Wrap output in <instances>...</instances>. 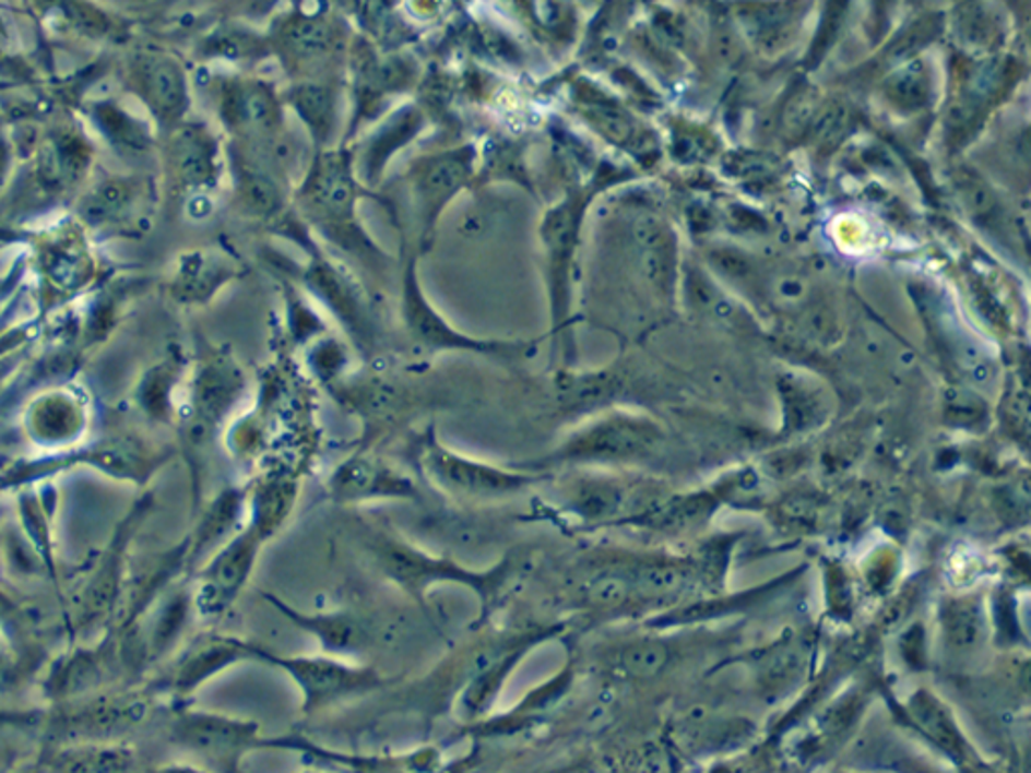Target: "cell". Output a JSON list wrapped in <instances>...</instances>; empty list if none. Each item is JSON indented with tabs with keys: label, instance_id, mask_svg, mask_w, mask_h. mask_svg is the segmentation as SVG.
<instances>
[{
	"label": "cell",
	"instance_id": "cell-8",
	"mask_svg": "<svg viewBox=\"0 0 1031 773\" xmlns=\"http://www.w3.org/2000/svg\"><path fill=\"white\" fill-rule=\"evenodd\" d=\"M560 631L562 625H530L522 629L514 643L506 646L498 657L491 658L484 669L477 670L455 693L458 715L470 725L484 722L502 697L503 687L514 675L518 665L529 657L538 644L555 639Z\"/></svg>",
	"mask_w": 1031,
	"mask_h": 773
},
{
	"label": "cell",
	"instance_id": "cell-2",
	"mask_svg": "<svg viewBox=\"0 0 1031 773\" xmlns=\"http://www.w3.org/2000/svg\"><path fill=\"white\" fill-rule=\"evenodd\" d=\"M415 465L427 481L460 500L491 502L512 498L544 481L548 474L522 465H498L451 450L434 429H426L413 443Z\"/></svg>",
	"mask_w": 1031,
	"mask_h": 773
},
{
	"label": "cell",
	"instance_id": "cell-4",
	"mask_svg": "<svg viewBox=\"0 0 1031 773\" xmlns=\"http://www.w3.org/2000/svg\"><path fill=\"white\" fill-rule=\"evenodd\" d=\"M657 441V429L647 421L629 417H608L580 429L542 460L518 465L548 474V469L556 465L629 462L653 453Z\"/></svg>",
	"mask_w": 1031,
	"mask_h": 773
},
{
	"label": "cell",
	"instance_id": "cell-6",
	"mask_svg": "<svg viewBox=\"0 0 1031 773\" xmlns=\"http://www.w3.org/2000/svg\"><path fill=\"white\" fill-rule=\"evenodd\" d=\"M264 542L269 538L248 522L220 546L200 576L198 606L202 615L220 617L236 603L257 568Z\"/></svg>",
	"mask_w": 1031,
	"mask_h": 773
},
{
	"label": "cell",
	"instance_id": "cell-3",
	"mask_svg": "<svg viewBox=\"0 0 1031 773\" xmlns=\"http://www.w3.org/2000/svg\"><path fill=\"white\" fill-rule=\"evenodd\" d=\"M254 663L283 670L300 693V713L315 715L353 697L369 695L393 683L371 665L351 663L333 655H281L254 644Z\"/></svg>",
	"mask_w": 1031,
	"mask_h": 773
},
{
	"label": "cell",
	"instance_id": "cell-22",
	"mask_svg": "<svg viewBox=\"0 0 1031 773\" xmlns=\"http://www.w3.org/2000/svg\"><path fill=\"white\" fill-rule=\"evenodd\" d=\"M667 663V649L659 643H635L620 653V665L635 677H653Z\"/></svg>",
	"mask_w": 1031,
	"mask_h": 773
},
{
	"label": "cell",
	"instance_id": "cell-15",
	"mask_svg": "<svg viewBox=\"0 0 1031 773\" xmlns=\"http://www.w3.org/2000/svg\"><path fill=\"white\" fill-rule=\"evenodd\" d=\"M623 493L619 486L605 479L582 477L567 493L568 510L582 520H606L619 512Z\"/></svg>",
	"mask_w": 1031,
	"mask_h": 773
},
{
	"label": "cell",
	"instance_id": "cell-17",
	"mask_svg": "<svg viewBox=\"0 0 1031 773\" xmlns=\"http://www.w3.org/2000/svg\"><path fill=\"white\" fill-rule=\"evenodd\" d=\"M556 389H558V403L565 412H584L613 400L620 389V383L615 374H582V377H567L565 381L556 385Z\"/></svg>",
	"mask_w": 1031,
	"mask_h": 773
},
{
	"label": "cell",
	"instance_id": "cell-1",
	"mask_svg": "<svg viewBox=\"0 0 1031 773\" xmlns=\"http://www.w3.org/2000/svg\"><path fill=\"white\" fill-rule=\"evenodd\" d=\"M367 550L374 556L379 572L391 580L401 593L417 603H426L436 586H462L474 594L479 606L477 625L490 619L502 603L503 594L514 584L529 560L518 552L503 555L494 567L467 568L446 556L431 555L398 534L377 532Z\"/></svg>",
	"mask_w": 1031,
	"mask_h": 773
},
{
	"label": "cell",
	"instance_id": "cell-28",
	"mask_svg": "<svg viewBox=\"0 0 1031 773\" xmlns=\"http://www.w3.org/2000/svg\"><path fill=\"white\" fill-rule=\"evenodd\" d=\"M782 518L786 520L792 528H808L816 520V510H814L813 502L798 498V500H790V502L784 503Z\"/></svg>",
	"mask_w": 1031,
	"mask_h": 773
},
{
	"label": "cell",
	"instance_id": "cell-14",
	"mask_svg": "<svg viewBox=\"0 0 1031 773\" xmlns=\"http://www.w3.org/2000/svg\"><path fill=\"white\" fill-rule=\"evenodd\" d=\"M631 572L617 567L594 568L580 579V600L596 610H615L631 598Z\"/></svg>",
	"mask_w": 1031,
	"mask_h": 773
},
{
	"label": "cell",
	"instance_id": "cell-24",
	"mask_svg": "<svg viewBox=\"0 0 1031 773\" xmlns=\"http://www.w3.org/2000/svg\"><path fill=\"white\" fill-rule=\"evenodd\" d=\"M890 99L904 107V109H915L925 104L927 99L928 85L927 79L923 75L921 67H909L901 73H897L890 79L889 83Z\"/></svg>",
	"mask_w": 1031,
	"mask_h": 773
},
{
	"label": "cell",
	"instance_id": "cell-26",
	"mask_svg": "<svg viewBox=\"0 0 1031 773\" xmlns=\"http://www.w3.org/2000/svg\"><path fill=\"white\" fill-rule=\"evenodd\" d=\"M846 7H849V0H828L825 21H822L820 33H818L816 43H814V55L820 57V55L826 51V47L832 43L834 35L838 33V28H840V23H842V19H844V13H846Z\"/></svg>",
	"mask_w": 1031,
	"mask_h": 773
},
{
	"label": "cell",
	"instance_id": "cell-7",
	"mask_svg": "<svg viewBox=\"0 0 1031 773\" xmlns=\"http://www.w3.org/2000/svg\"><path fill=\"white\" fill-rule=\"evenodd\" d=\"M403 319H405V326L413 343L426 348L427 353L462 350V353H476V355L496 357V359H520L532 353V343L474 338V336L455 331L451 324L443 321L441 314L427 305L426 298L419 293L413 278H407V284H405Z\"/></svg>",
	"mask_w": 1031,
	"mask_h": 773
},
{
	"label": "cell",
	"instance_id": "cell-10",
	"mask_svg": "<svg viewBox=\"0 0 1031 773\" xmlns=\"http://www.w3.org/2000/svg\"><path fill=\"white\" fill-rule=\"evenodd\" d=\"M262 598L274 606L281 617L295 625L298 631L307 632L312 637L319 651L333 657H357L371 643V629L365 620L351 610H333V613H305L293 605L284 603L276 594L262 593Z\"/></svg>",
	"mask_w": 1031,
	"mask_h": 773
},
{
	"label": "cell",
	"instance_id": "cell-5",
	"mask_svg": "<svg viewBox=\"0 0 1031 773\" xmlns=\"http://www.w3.org/2000/svg\"><path fill=\"white\" fill-rule=\"evenodd\" d=\"M176 739L186 749L210 761L216 770L234 772L248 753L276 749L279 737H262L260 725L218 713H188L176 725Z\"/></svg>",
	"mask_w": 1031,
	"mask_h": 773
},
{
	"label": "cell",
	"instance_id": "cell-20",
	"mask_svg": "<svg viewBox=\"0 0 1031 773\" xmlns=\"http://www.w3.org/2000/svg\"><path fill=\"white\" fill-rule=\"evenodd\" d=\"M631 572L632 584L647 596H669L679 593L687 582V572L679 564L655 562L641 564Z\"/></svg>",
	"mask_w": 1031,
	"mask_h": 773
},
{
	"label": "cell",
	"instance_id": "cell-25",
	"mask_svg": "<svg viewBox=\"0 0 1031 773\" xmlns=\"http://www.w3.org/2000/svg\"><path fill=\"white\" fill-rule=\"evenodd\" d=\"M846 128H849V111L840 105H834L826 111L825 116L820 117L818 126L814 129L816 142H818V145H834V143L842 140V135L846 133Z\"/></svg>",
	"mask_w": 1031,
	"mask_h": 773
},
{
	"label": "cell",
	"instance_id": "cell-13",
	"mask_svg": "<svg viewBox=\"0 0 1031 773\" xmlns=\"http://www.w3.org/2000/svg\"><path fill=\"white\" fill-rule=\"evenodd\" d=\"M297 498V488L288 479H264L260 481L254 491H248V506L252 510V520L254 524L269 540L281 530L284 520L288 518V512L293 508V502Z\"/></svg>",
	"mask_w": 1031,
	"mask_h": 773
},
{
	"label": "cell",
	"instance_id": "cell-23",
	"mask_svg": "<svg viewBox=\"0 0 1031 773\" xmlns=\"http://www.w3.org/2000/svg\"><path fill=\"white\" fill-rule=\"evenodd\" d=\"M957 192L963 198L965 206L980 216L981 219H989L997 216V202L993 198L992 190L985 186V181L980 180V176H973L971 171H959L955 176Z\"/></svg>",
	"mask_w": 1031,
	"mask_h": 773
},
{
	"label": "cell",
	"instance_id": "cell-29",
	"mask_svg": "<svg viewBox=\"0 0 1031 773\" xmlns=\"http://www.w3.org/2000/svg\"><path fill=\"white\" fill-rule=\"evenodd\" d=\"M887 2H889V0H877L878 14H882V11H885V7H887Z\"/></svg>",
	"mask_w": 1031,
	"mask_h": 773
},
{
	"label": "cell",
	"instance_id": "cell-18",
	"mask_svg": "<svg viewBox=\"0 0 1031 773\" xmlns=\"http://www.w3.org/2000/svg\"><path fill=\"white\" fill-rule=\"evenodd\" d=\"M739 19L756 39L772 47L786 37L787 31H792V26L798 19V4L796 2H766L758 7H748Z\"/></svg>",
	"mask_w": 1031,
	"mask_h": 773
},
{
	"label": "cell",
	"instance_id": "cell-12",
	"mask_svg": "<svg viewBox=\"0 0 1031 773\" xmlns=\"http://www.w3.org/2000/svg\"><path fill=\"white\" fill-rule=\"evenodd\" d=\"M248 491L246 488H228L222 491L214 503L210 506L204 520L200 522V528L195 532L192 542V556H200L208 548L222 546L228 538H233L234 530H238V522L245 514L246 503H248Z\"/></svg>",
	"mask_w": 1031,
	"mask_h": 773
},
{
	"label": "cell",
	"instance_id": "cell-21",
	"mask_svg": "<svg viewBox=\"0 0 1031 773\" xmlns=\"http://www.w3.org/2000/svg\"><path fill=\"white\" fill-rule=\"evenodd\" d=\"M943 629L949 643L955 646H969L980 637V606L973 600H955L943 608Z\"/></svg>",
	"mask_w": 1031,
	"mask_h": 773
},
{
	"label": "cell",
	"instance_id": "cell-9",
	"mask_svg": "<svg viewBox=\"0 0 1031 773\" xmlns=\"http://www.w3.org/2000/svg\"><path fill=\"white\" fill-rule=\"evenodd\" d=\"M329 493L339 503L422 500V490L410 474L367 453H355L336 465L329 477Z\"/></svg>",
	"mask_w": 1031,
	"mask_h": 773
},
{
	"label": "cell",
	"instance_id": "cell-11",
	"mask_svg": "<svg viewBox=\"0 0 1031 773\" xmlns=\"http://www.w3.org/2000/svg\"><path fill=\"white\" fill-rule=\"evenodd\" d=\"M254 644L257 643L226 634L202 639L193 646L192 653L183 658L178 673V685L183 691H190L238 663H254Z\"/></svg>",
	"mask_w": 1031,
	"mask_h": 773
},
{
	"label": "cell",
	"instance_id": "cell-27",
	"mask_svg": "<svg viewBox=\"0 0 1031 773\" xmlns=\"http://www.w3.org/2000/svg\"><path fill=\"white\" fill-rule=\"evenodd\" d=\"M291 35H293L295 45L300 47L303 51H317V49H321L327 45L329 28L319 21H305V23L295 26V31Z\"/></svg>",
	"mask_w": 1031,
	"mask_h": 773
},
{
	"label": "cell",
	"instance_id": "cell-19",
	"mask_svg": "<svg viewBox=\"0 0 1031 773\" xmlns=\"http://www.w3.org/2000/svg\"><path fill=\"white\" fill-rule=\"evenodd\" d=\"M715 500L709 493L677 498L647 514V524L661 530H682L701 522L713 510Z\"/></svg>",
	"mask_w": 1031,
	"mask_h": 773
},
{
	"label": "cell",
	"instance_id": "cell-16",
	"mask_svg": "<svg viewBox=\"0 0 1031 773\" xmlns=\"http://www.w3.org/2000/svg\"><path fill=\"white\" fill-rule=\"evenodd\" d=\"M909 711H911L913 720L919 723V727L933 741H937V746H941L947 753H951L955 758H963V753H965L963 739L957 732L951 715L947 713V709L943 707L937 699H933L925 691H921L911 699Z\"/></svg>",
	"mask_w": 1031,
	"mask_h": 773
}]
</instances>
